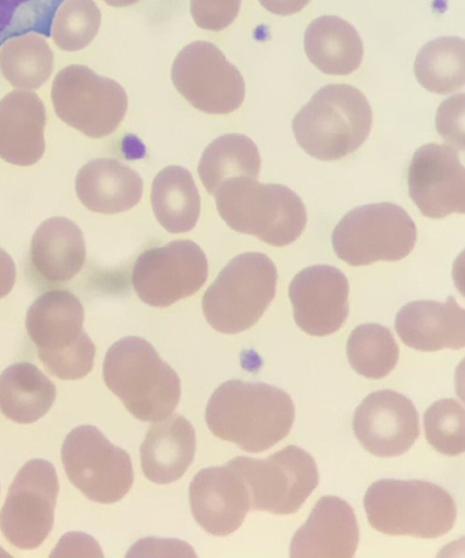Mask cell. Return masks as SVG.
Wrapping results in <instances>:
<instances>
[{"instance_id": "obj_21", "label": "cell", "mask_w": 465, "mask_h": 558, "mask_svg": "<svg viewBox=\"0 0 465 558\" xmlns=\"http://www.w3.org/2000/svg\"><path fill=\"white\" fill-rule=\"evenodd\" d=\"M46 109L37 94L12 90L0 100V158L32 166L45 153Z\"/></svg>"}, {"instance_id": "obj_36", "label": "cell", "mask_w": 465, "mask_h": 558, "mask_svg": "<svg viewBox=\"0 0 465 558\" xmlns=\"http://www.w3.org/2000/svg\"><path fill=\"white\" fill-rule=\"evenodd\" d=\"M16 277L15 264L12 257L0 247V299L12 290Z\"/></svg>"}, {"instance_id": "obj_32", "label": "cell", "mask_w": 465, "mask_h": 558, "mask_svg": "<svg viewBox=\"0 0 465 558\" xmlns=\"http://www.w3.org/2000/svg\"><path fill=\"white\" fill-rule=\"evenodd\" d=\"M100 23L101 13L94 0H65L54 15L51 35L60 49L77 51L91 43Z\"/></svg>"}, {"instance_id": "obj_33", "label": "cell", "mask_w": 465, "mask_h": 558, "mask_svg": "<svg viewBox=\"0 0 465 558\" xmlns=\"http://www.w3.org/2000/svg\"><path fill=\"white\" fill-rule=\"evenodd\" d=\"M64 0H0V47L29 33L51 36L54 15Z\"/></svg>"}, {"instance_id": "obj_1", "label": "cell", "mask_w": 465, "mask_h": 558, "mask_svg": "<svg viewBox=\"0 0 465 558\" xmlns=\"http://www.w3.org/2000/svg\"><path fill=\"white\" fill-rule=\"evenodd\" d=\"M210 432L247 452L265 451L290 433L295 408L284 390L231 379L211 395L205 412Z\"/></svg>"}, {"instance_id": "obj_34", "label": "cell", "mask_w": 465, "mask_h": 558, "mask_svg": "<svg viewBox=\"0 0 465 558\" xmlns=\"http://www.w3.org/2000/svg\"><path fill=\"white\" fill-rule=\"evenodd\" d=\"M427 441L439 452L457 456L465 450L464 408L454 399L433 402L424 414Z\"/></svg>"}, {"instance_id": "obj_15", "label": "cell", "mask_w": 465, "mask_h": 558, "mask_svg": "<svg viewBox=\"0 0 465 558\" xmlns=\"http://www.w3.org/2000/svg\"><path fill=\"white\" fill-rule=\"evenodd\" d=\"M408 193L424 216L443 218L465 213V170L458 154L448 145L419 147L409 163Z\"/></svg>"}, {"instance_id": "obj_6", "label": "cell", "mask_w": 465, "mask_h": 558, "mask_svg": "<svg viewBox=\"0 0 465 558\" xmlns=\"http://www.w3.org/2000/svg\"><path fill=\"white\" fill-rule=\"evenodd\" d=\"M84 308L68 290H50L29 306L25 326L46 368L60 379L85 377L96 348L83 328Z\"/></svg>"}, {"instance_id": "obj_30", "label": "cell", "mask_w": 465, "mask_h": 558, "mask_svg": "<svg viewBox=\"0 0 465 558\" xmlns=\"http://www.w3.org/2000/svg\"><path fill=\"white\" fill-rule=\"evenodd\" d=\"M0 70L17 88H39L53 70V53L48 43L35 34L7 40L0 49Z\"/></svg>"}, {"instance_id": "obj_37", "label": "cell", "mask_w": 465, "mask_h": 558, "mask_svg": "<svg viewBox=\"0 0 465 558\" xmlns=\"http://www.w3.org/2000/svg\"><path fill=\"white\" fill-rule=\"evenodd\" d=\"M269 12L277 15H291L303 10L310 0H258Z\"/></svg>"}, {"instance_id": "obj_8", "label": "cell", "mask_w": 465, "mask_h": 558, "mask_svg": "<svg viewBox=\"0 0 465 558\" xmlns=\"http://www.w3.org/2000/svg\"><path fill=\"white\" fill-rule=\"evenodd\" d=\"M416 240L415 222L392 203L353 208L332 232L334 253L351 266L400 260L413 251Z\"/></svg>"}, {"instance_id": "obj_38", "label": "cell", "mask_w": 465, "mask_h": 558, "mask_svg": "<svg viewBox=\"0 0 465 558\" xmlns=\"http://www.w3.org/2000/svg\"><path fill=\"white\" fill-rule=\"evenodd\" d=\"M107 4L111 7H129L137 3L139 0H103Z\"/></svg>"}, {"instance_id": "obj_9", "label": "cell", "mask_w": 465, "mask_h": 558, "mask_svg": "<svg viewBox=\"0 0 465 558\" xmlns=\"http://www.w3.org/2000/svg\"><path fill=\"white\" fill-rule=\"evenodd\" d=\"M228 463L243 477L254 511L295 513L319 483L314 458L297 446H287L266 459L235 457Z\"/></svg>"}, {"instance_id": "obj_4", "label": "cell", "mask_w": 465, "mask_h": 558, "mask_svg": "<svg viewBox=\"0 0 465 558\" xmlns=\"http://www.w3.org/2000/svg\"><path fill=\"white\" fill-rule=\"evenodd\" d=\"M215 195L218 213L230 228L272 246L291 244L306 227L305 205L285 185L237 177L223 182Z\"/></svg>"}, {"instance_id": "obj_3", "label": "cell", "mask_w": 465, "mask_h": 558, "mask_svg": "<svg viewBox=\"0 0 465 558\" xmlns=\"http://www.w3.org/2000/svg\"><path fill=\"white\" fill-rule=\"evenodd\" d=\"M372 124L365 95L346 84L320 88L295 114L292 129L298 145L319 160H338L359 148Z\"/></svg>"}, {"instance_id": "obj_24", "label": "cell", "mask_w": 465, "mask_h": 558, "mask_svg": "<svg viewBox=\"0 0 465 558\" xmlns=\"http://www.w3.org/2000/svg\"><path fill=\"white\" fill-rule=\"evenodd\" d=\"M86 247L81 229L65 217L41 222L30 242V260L49 282H65L83 268Z\"/></svg>"}, {"instance_id": "obj_25", "label": "cell", "mask_w": 465, "mask_h": 558, "mask_svg": "<svg viewBox=\"0 0 465 558\" xmlns=\"http://www.w3.org/2000/svg\"><path fill=\"white\" fill-rule=\"evenodd\" d=\"M304 49L317 69L331 75L351 74L358 69L364 56L358 32L335 15L317 17L307 26Z\"/></svg>"}, {"instance_id": "obj_26", "label": "cell", "mask_w": 465, "mask_h": 558, "mask_svg": "<svg viewBox=\"0 0 465 558\" xmlns=\"http://www.w3.org/2000/svg\"><path fill=\"white\" fill-rule=\"evenodd\" d=\"M56 396L54 384L32 363H14L0 375V411L13 422L38 421L50 410Z\"/></svg>"}, {"instance_id": "obj_7", "label": "cell", "mask_w": 465, "mask_h": 558, "mask_svg": "<svg viewBox=\"0 0 465 558\" xmlns=\"http://www.w3.org/2000/svg\"><path fill=\"white\" fill-rule=\"evenodd\" d=\"M278 271L264 253L247 252L232 258L203 296L208 324L222 333L254 326L276 295Z\"/></svg>"}, {"instance_id": "obj_27", "label": "cell", "mask_w": 465, "mask_h": 558, "mask_svg": "<svg viewBox=\"0 0 465 558\" xmlns=\"http://www.w3.org/2000/svg\"><path fill=\"white\" fill-rule=\"evenodd\" d=\"M151 206L159 223L171 233L191 231L200 214V196L192 173L181 166H168L151 184Z\"/></svg>"}, {"instance_id": "obj_29", "label": "cell", "mask_w": 465, "mask_h": 558, "mask_svg": "<svg viewBox=\"0 0 465 558\" xmlns=\"http://www.w3.org/2000/svg\"><path fill=\"white\" fill-rule=\"evenodd\" d=\"M465 41L455 36L439 37L418 51L414 71L418 83L431 93L450 94L465 83Z\"/></svg>"}, {"instance_id": "obj_28", "label": "cell", "mask_w": 465, "mask_h": 558, "mask_svg": "<svg viewBox=\"0 0 465 558\" xmlns=\"http://www.w3.org/2000/svg\"><path fill=\"white\" fill-rule=\"evenodd\" d=\"M260 155L256 144L243 134H224L213 140L204 150L198 175L210 194L232 178L257 179Z\"/></svg>"}, {"instance_id": "obj_14", "label": "cell", "mask_w": 465, "mask_h": 558, "mask_svg": "<svg viewBox=\"0 0 465 558\" xmlns=\"http://www.w3.org/2000/svg\"><path fill=\"white\" fill-rule=\"evenodd\" d=\"M207 275V258L199 245L176 240L142 253L133 266L132 284L146 304L167 307L197 292Z\"/></svg>"}, {"instance_id": "obj_13", "label": "cell", "mask_w": 465, "mask_h": 558, "mask_svg": "<svg viewBox=\"0 0 465 558\" xmlns=\"http://www.w3.org/2000/svg\"><path fill=\"white\" fill-rule=\"evenodd\" d=\"M171 78L179 93L206 113L227 114L244 101L242 74L209 41L197 40L185 46L173 61Z\"/></svg>"}, {"instance_id": "obj_31", "label": "cell", "mask_w": 465, "mask_h": 558, "mask_svg": "<svg viewBox=\"0 0 465 558\" xmlns=\"http://www.w3.org/2000/svg\"><path fill=\"white\" fill-rule=\"evenodd\" d=\"M351 366L359 375L380 379L389 375L399 361V345L386 326L368 323L353 329L346 343Z\"/></svg>"}, {"instance_id": "obj_5", "label": "cell", "mask_w": 465, "mask_h": 558, "mask_svg": "<svg viewBox=\"0 0 465 558\" xmlns=\"http://www.w3.org/2000/svg\"><path fill=\"white\" fill-rule=\"evenodd\" d=\"M370 525L388 535L437 538L446 534L456 519L453 497L426 481L384 478L372 483L364 497Z\"/></svg>"}, {"instance_id": "obj_20", "label": "cell", "mask_w": 465, "mask_h": 558, "mask_svg": "<svg viewBox=\"0 0 465 558\" xmlns=\"http://www.w3.org/2000/svg\"><path fill=\"white\" fill-rule=\"evenodd\" d=\"M394 327L402 342L415 350L465 345V312L453 296L444 303L421 300L405 304L396 314Z\"/></svg>"}, {"instance_id": "obj_22", "label": "cell", "mask_w": 465, "mask_h": 558, "mask_svg": "<svg viewBox=\"0 0 465 558\" xmlns=\"http://www.w3.org/2000/svg\"><path fill=\"white\" fill-rule=\"evenodd\" d=\"M76 194L91 211L117 214L137 205L143 181L131 167L111 158H98L84 165L75 179Z\"/></svg>"}, {"instance_id": "obj_19", "label": "cell", "mask_w": 465, "mask_h": 558, "mask_svg": "<svg viewBox=\"0 0 465 558\" xmlns=\"http://www.w3.org/2000/svg\"><path fill=\"white\" fill-rule=\"evenodd\" d=\"M359 531L353 508L336 496L321 497L307 521L295 532L290 556L352 558Z\"/></svg>"}, {"instance_id": "obj_17", "label": "cell", "mask_w": 465, "mask_h": 558, "mask_svg": "<svg viewBox=\"0 0 465 558\" xmlns=\"http://www.w3.org/2000/svg\"><path fill=\"white\" fill-rule=\"evenodd\" d=\"M296 325L306 333L323 337L338 331L348 315V281L330 265L302 269L289 286Z\"/></svg>"}, {"instance_id": "obj_2", "label": "cell", "mask_w": 465, "mask_h": 558, "mask_svg": "<svg viewBox=\"0 0 465 558\" xmlns=\"http://www.w3.org/2000/svg\"><path fill=\"white\" fill-rule=\"evenodd\" d=\"M103 380L127 411L140 421L170 416L181 398L175 371L140 337H124L105 356Z\"/></svg>"}, {"instance_id": "obj_18", "label": "cell", "mask_w": 465, "mask_h": 558, "mask_svg": "<svg viewBox=\"0 0 465 558\" xmlns=\"http://www.w3.org/2000/svg\"><path fill=\"white\" fill-rule=\"evenodd\" d=\"M189 504L195 521L216 536L235 532L250 510L246 484L229 463L201 469L193 477Z\"/></svg>"}, {"instance_id": "obj_11", "label": "cell", "mask_w": 465, "mask_h": 558, "mask_svg": "<svg viewBox=\"0 0 465 558\" xmlns=\"http://www.w3.org/2000/svg\"><path fill=\"white\" fill-rule=\"evenodd\" d=\"M61 459L70 482L93 501L117 502L133 485L129 453L95 426L72 429L63 441Z\"/></svg>"}, {"instance_id": "obj_35", "label": "cell", "mask_w": 465, "mask_h": 558, "mask_svg": "<svg viewBox=\"0 0 465 558\" xmlns=\"http://www.w3.org/2000/svg\"><path fill=\"white\" fill-rule=\"evenodd\" d=\"M241 0H191V14L195 24L208 31H221L237 16Z\"/></svg>"}, {"instance_id": "obj_12", "label": "cell", "mask_w": 465, "mask_h": 558, "mask_svg": "<svg viewBox=\"0 0 465 558\" xmlns=\"http://www.w3.org/2000/svg\"><path fill=\"white\" fill-rule=\"evenodd\" d=\"M58 493V476L51 462H26L13 480L0 512V529L7 541L20 549L39 547L53 526Z\"/></svg>"}, {"instance_id": "obj_23", "label": "cell", "mask_w": 465, "mask_h": 558, "mask_svg": "<svg viewBox=\"0 0 465 558\" xmlns=\"http://www.w3.org/2000/svg\"><path fill=\"white\" fill-rule=\"evenodd\" d=\"M195 430L182 415L173 414L152 424L140 446L145 476L157 484L179 480L193 462Z\"/></svg>"}, {"instance_id": "obj_10", "label": "cell", "mask_w": 465, "mask_h": 558, "mask_svg": "<svg viewBox=\"0 0 465 558\" xmlns=\"http://www.w3.org/2000/svg\"><path fill=\"white\" fill-rule=\"evenodd\" d=\"M51 99L63 122L93 138L113 133L127 109L126 93L118 82L82 64L68 65L56 75Z\"/></svg>"}, {"instance_id": "obj_16", "label": "cell", "mask_w": 465, "mask_h": 558, "mask_svg": "<svg viewBox=\"0 0 465 558\" xmlns=\"http://www.w3.org/2000/svg\"><path fill=\"white\" fill-rule=\"evenodd\" d=\"M353 429L363 447L377 457L405 453L419 436L418 413L413 402L394 390L368 395L353 416Z\"/></svg>"}]
</instances>
